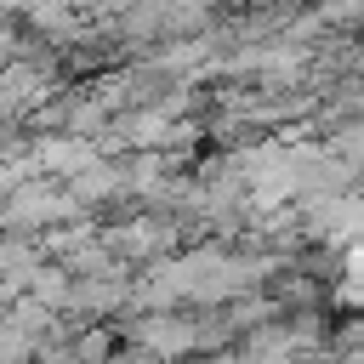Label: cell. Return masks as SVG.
<instances>
[{
    "mask_svg": "<svg viewBox=\"0 0 364 364\" xmlns=\"http://www.w3.org/2000/svg\"><path fill=\"white\" fill-rule=\"evenodd\" d=\"M336 290H341L347 307H364V239L341 256V279H336Z\"/></svg>",
    "mask_w": 364,
    "mask_h": 364,
    "instance_id": "6da1fadb",
    "label": "cell"
}]
</instances>
